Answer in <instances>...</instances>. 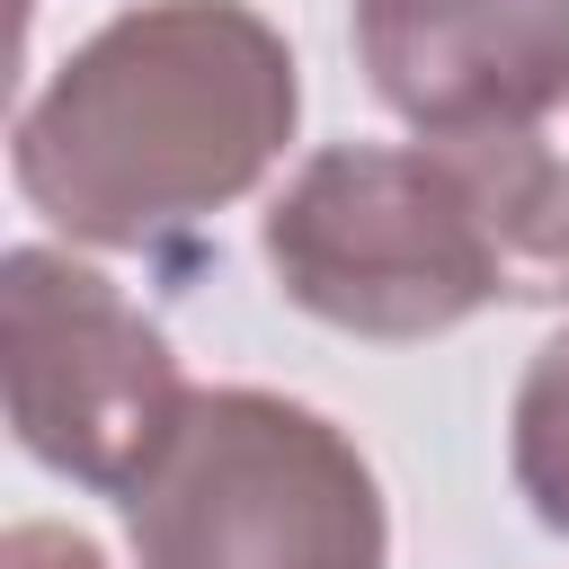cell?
Returning <instances> with one entry per match:
<instances>
[{"label":"cell","mask_w":569,"mask_h":569,"mask_svg":"<svg viewBox=\"0 0 569 569\" xmlns=\"http://www.w3.org/2000/svg\"><path fill=\"white\" fill-rule=\"evenodd\" d=\"M0 382L18 445L98 498H124L196 400L160 320L44 240L0 258Z\"/></svg>","instance_id":"obj_4"},{"label":"cell","mask_w":569,"mask_h":569,"mask_svg":"<svg viewBox=\"0 0 569 569\" xmlns=\"http://www.w3.org/2000/svg\"><path fill=\"white\" fill-rule=\"evenodd\" d=\"M507 471L542 533H569V329H551L507 409Z\"/></svg>","instance_id":"obj_7"},{"label":"cell","mask_w":569,"mask_h":569,"mask_svg":"<svg viewBox=\"0 0 569 569\" xmlns=\"http://www.w3.org/2000/svg\"><path fill=\"white\" fill-rule=\"evenodd\" d=\"M302 124V71L276 18L249 0H142L9 124L18 196L80 249H160L240 204Z\"/></svg>","instance_id":"obj_1"},{"label":"cell","mask_w":569,"mask_h":569,"mask_svg":"<svg viewBox=\"0 0 569 569\" xmlns=\"http://www.w3.org/2000/svg\"><path fill=\"white\" fill-rule=\"evenodd\" d=\"M133 569H382L391 516L356 436L284 391H196L124 489Z\"/></svg>","instance_id":"obj_2"},{"label":"cell","mask_w":569,"mask_h":569,"mask_svg":"<svg viewBox=\"0 0 569 569\" xmlns=\"http://www.w3.org/2000/svg\"><path fill=\"white\" fill-rule=\"evenodd\" d=\"M267 276L293 311L347 338H445L498 302V267L453 169L427 142H329L311 151L258 222Z\"/></svg>","instance_id":"obj_3"},{"label":"cell","mask_w":569,"mask_h":569,"mask_svg":"<svg viewBox=\"0 0 569 569\" xmlns=\"http://www.w3.org/2000/svg\"><path fill=\"white\" fill-rule=\"evenodd\" d=\"M0 569H107V551H98L89 533H71V525L27 516V525L0 533Z\"/></svg>","instance_id":"obj_8"},{"label":"cell","mask_w":569,"mask_h":569,"mask_svg":"<svg viewBox=\"0 0 569 569\" xmlns=\"http://www.w3.org/2000/svg\"><path fill=\"white\" fill-rule=\"evenodd\" d=\"M356 62L418 133L498 124L569 89V0H356Z\"/></svg>","instance_id":"obj_5"},{"label":"cell","mask_w":569,"mask_h":569,"mask_svg":"<svg viewBox=\"0 0 569 569\" xmlns=\"http://www.w3.org/2000/svg\"><path fill=\"white\" fill-rule=\"evenodd\" d=\"M418 142L453 169V187L480 222V249L498 267V293L507 302H569V89L525 116L418 133Z\"/></svg>","instance_id":"obj_6"}]
</instances>
